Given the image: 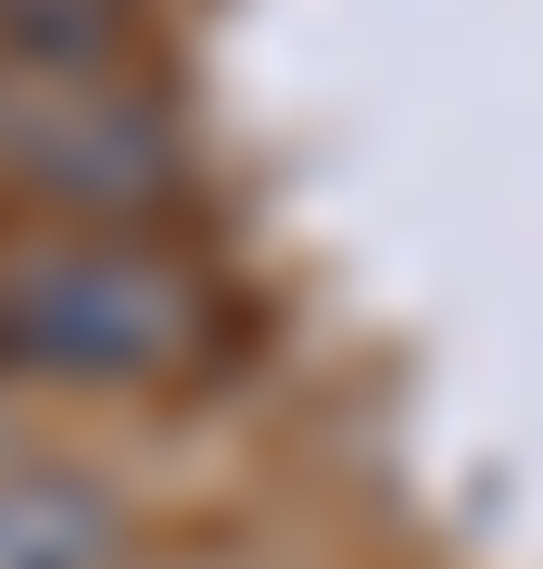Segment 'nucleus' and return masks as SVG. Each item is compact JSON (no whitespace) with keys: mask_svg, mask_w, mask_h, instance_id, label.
I'll return each mask as SVG.
<instances>
[{"mask_svg":"<svg viewBox=\"0 0 543 569\" xmlns=\"http://www.w3.org/2000/svg\"><path fill=\"white\" fill-rule=\"evenodd\" d=\"M114 557V507L63 468H13L0 481V569H101Z\"/></svg>","mask_w":543,"mask_h":569,"instance_id":"nucleus-3","label":"nucleus"},{"mask_svg":"<svg viewBox=\"0 0 543 569\" xmlns=\"http://www.w3.org/2000/svg\"><path fill=\"white\" fill-rule=\"evenodd\" d=\"M202 355V291L140 241H51L0 266V367L26 380H164Z\"/></svg>","mask_w":543,"mask_h":569,"instance_id":"nucleus-1","label":"nucleus"},{"mask_svg":"<svg viewBox=\"0 0 543 569\" xmlns=\"http://www.w3.org/2000/svg\"><path fill=\"white\" fill-rule=\"evenodd\" d=\"M13 164H39L63 203H152V178L178 152H164V127L140 102H114V89H39V102L13 114Z\"/></svg>","mask_w":543,"mask_h":569,"instance_id":"nucleus-2","label":"nucleus"}]
</instances>
